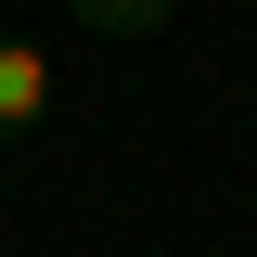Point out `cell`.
I'll list each match as a JSON object with an SVG mask.
<instances>
[{"instance_id":"1","label":"cell","mask_w":257,"mask_h":257,"mask_svg":"<svg viewBox=\"0 0 257 257\" xmlns=\"http://www.w3.org/2000/svg\"><path fill=\"white\" fill-rule=\"evenodd\" d=\"M52 116V64H39V39H0V128H39Z\"/></svg>"},{"instance_id":"2","label":"cell","mask_w":257,"mask_h":257,"mask_svg":"<svg viewBox=\"0 0 257 257\" xmlns=\"http://www.w3.org/2000/svg\"><path fill=\"white\" fill-rule=\"evenodd\" d=\"M77 26H116V39H155V26H180V0H77Z\"/></svg>"}]
</instances>
